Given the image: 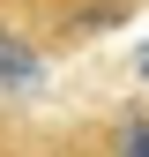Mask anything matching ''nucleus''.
I'll use <instances>...</instances> for the list:
<instances>
[{
    "label": "nucleus",
    "mask_w": 149,
    "mask_h": 157,
    "mask_svg": "<svg viewBox=\"0 0 149 157\" xmlns=\"http://www.w3.org/2000/svg\"><path fill=\"white\" fill-rule=\"evenodd\" d=\"M0 82H8V90H30L37 82V52L15 45V30H0Z\"/></svg>",
    "instance_id": "nucleus-1"
},
{
    "label": "nucleus",
    "mask_w": 149,
    "mask_h": 157,
    "mask_svg": "<svg viewBox=\"0 0 149 157\" xmlns=\"http://www.w3.org/2000/svg\"><path fill=\"white\" fill-rule=\"evenodd\" d=\"M104 157H149V120H127V127H112Z\"/></svg>",
    "instance_id": "nucleus-2"
},
{
    "label": "nucleus",
    "mask_w": 149,
    "mask_h": 157,
    "mask_svg": "<svg viewBox=\"0 0 149 157\" xmlns=\"http://www.w3.org/2000/svg\"><path fill=\"white\" fill-rule=\"evenodd\" d=\"M134 67H142V75H149V45H142V52H134Z\"/></svg>",
    "instance_id": "nucleus-3"
}]
</instances>
